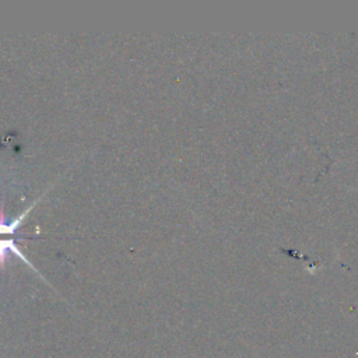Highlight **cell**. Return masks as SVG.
I'll return each instance as SVG.
<instances>
[{
  "mask_svg": "<svg viewBox=\"0 0 358 358\" xmlns=\"http://www.w3.org/2000/svg\"><path fill=\"white\" fill-rule=\"evenodd\" d=\"M35 203H36V201H35ZM35 203H34L32 206H29L22 214H20L18 217H15V218L11 220V221H7L6 217H4V214L0 211V235H11V234H14V232L20 228V225L22 224V221H24V218L28 215V213L32 210V207L35 206Z\"/></svg>",
  "mask_w": 358,
  "mask_h": 358,
  "instance_id": "2",
  "label": "cell"
},
{
  "mask_svg": "<svg viewBox=\"0 0 358 358\" xmlns=\"http://www.w3.org/2000/svg\"><path fill=\"white\" fill-rule=\"evenodd\" d=\"M24 238H18V239H14V238H10V239H0V267L3 268L4 267V263H6V259H7V253L11 252L14 253L20 260H22L24 263H27L32 270H35V267L31 264V262L27 259V256L21 252V249L15 245V241H22Z\"/></svg>",
  "mask_w": 358,
  "mask_h": 358,
  "instance_id": "1",
  "label": "cell"
}]
</instances>
